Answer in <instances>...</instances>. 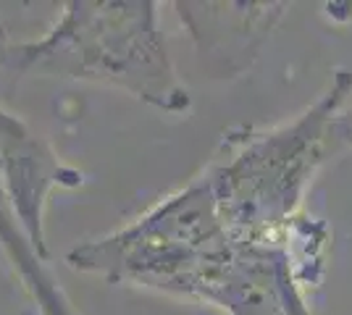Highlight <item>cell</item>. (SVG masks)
<instances>
[{"instance_id":"obj_7","label":"cell","mask_w":352,"mask_h":315,"mask_svg":"<svg viewBox=\"0 0 352 315\" xmlns=\"http://www.w3.org/2000/svg\"><path fill=\"white\" fill-rule=\"evenodd\" d=\"M337 142L352 148V108H344L337 119Z\"/></svg>"},{"instance_id":"obj_6","label":"cell","mask_w":352,"mask_h":315,"mask_svg":"<svg viewBox=\"0 0 352 315\" xmlns=\"http://www.w3.org/2000/svg\"><path fill=\"white\" fill-rule=\"evenodd\" d=\"M14 45L16 43L11 40V34H8L3 19H0V79H3V76L14 79V76H11V53H14Z\"/></svg>"},{"instance_id":"obj_4","label":"cell","mask_w":352,"mask_h":315,"mask_svg":"<svg viewBox=\"0 0 352 315\" xmlns=\"http://www.w3.org/2000/svg\"><path fill=\"white\" fill-rule=\"evenodd\" d=\"M182 27L210 76L245 74L287 16V3H174Z\"/></svg>"},{"instance_id":"obj_1","label":"cell","mask_w":352,"mask_h":315,"mask_svg":"<svg viewBox=\"0 0 352 315\" xmlns=\"http://www.w3.org/2000/svg\"><path fill=\"white\" fill-rule=\"evenodd\" d=\"M66 263L79 273L190 297L223 315H318L289 237L239 242L221 226L210 189L192 176L116 231L76 244Z\"/></svg>"},{"instance_id":"obj_5","label":"cell","mask_w":352,"mask_h":315,"mask_svg":"<svg viewBox=\"0 0 352 315\" xmlns=\"http://www.w3.org/2000/svg\"><path fill=\"white\" fill-rule=\"evenodd\" d=\"M0 315H45L11 263H0Z\"/></svg>"},{"instance_id":"obj_3","label":"cell","mask_w":352,"mask_h":315,"mask_svg":"<svg viewBox=\"0 0 352 315\" xmlns=\"http://www.w3.org/2000/svg\"><path fill=\"white\" fill-rule=\"evenodd\" d=\"M153 0H72L50 30L16 43L11 76H58L105 84L166 113L190 110Z\"/></svg>"},{"instance_id":"obj_2","label":"cell","mask_w":352,"mask_h":315,"mask_svg":"<svg viewBox=\"0 0 352 315\" xmlns=\"http://www.w3.org/2000/svg\"><path fill=\"white\" fill-rule=\"evenodd\" d=\"M352 95V71L337 69L326 90L274 126H232L197 174L221 226L239 242H281L302 210L310 181L337 142V119Z\"/></svg>"}]
</instances>
